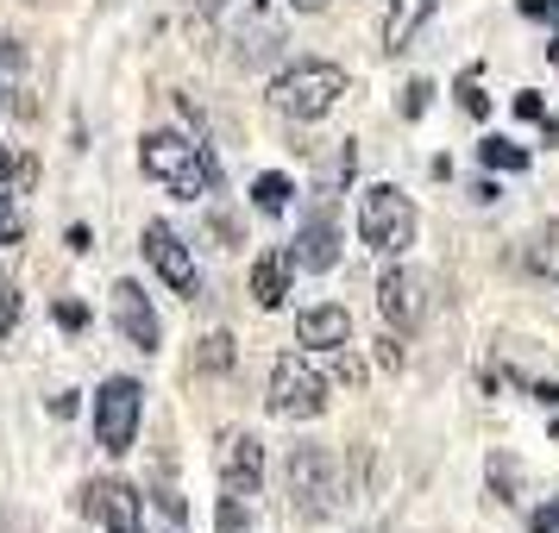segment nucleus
Masks as SVG:
<instances>
[{
	"mask_svg": "<svg viewBox=\"0 0 559 533\" xmlns=\"http://www.w3.org/2000/svg\"><path fill=\"white\" fill-rule=\"evenodd\" d=\"M515 7H522L528 20H554V26H559V0H515Z\"/></svg>",
	"mask_w": 559,
	"mask_h": 533,
	"instance_id": "29",
	"label": "nucleus"
},
{
	"mask_svg": "<svg viewBox=\"0 0 559 533\" xmlns=\"http://www.w3.org/2000/svg\"><path fill=\"white\" fill-rule=\"evenodd\" d=\"M82 514H95L107 533H139L145 528V496L120 477H102V483L82 489Z\"/></svg>",
	"mask_w": 559,
	"mask_h": 533,
	"instance_id": "10",
	"label": "nucleus"
},
{
	"mask_svg": "<svg viewBox=\"0 0 559 533\" xmlns=\"http://www.w3.org/2000/svg\"><path fill=\"white\" fill-rule=\"evenodd\" d=\"M415 232H421V214H415V202H408L396 182H371L358 195V239H365V252L403 257L415 245Z\"/></svg>",
	"mask_w": 559,
	"mask_h": 533,
	"instance_id": "4",
	"label": "nucleus"
},
{
	"mask_svg": "<svg viewBox=\"0 0 559 533\" xmlns=\"http://www.w3.org/2000/svg\"><path fill=\"white\" fill-rule=\"evenodd\" d=\"M26 7H57V0H26Z\"/></svg>",
	"mask_w": 559,
	"mask_h": 533,
	"instance_id": "33",
	"label": "nucleus"
},
{
	"mask_svg": "<svg viewBox=\"0 0 559 533\" xmlns=\"http://www.w3.org/2000/svg\"><path fill=\"white\" fill-rule=\"evenodd\" d=\"M82 320H88V307H82V302H57V327H70V332H76Z\"/></svg>",
	"mask_w": 559,
	"mask_h": 533,
	"instance_id": "30",
	"label": "nucleus"
},
{
	"mask_svg": "<svg viewBox=\"0 0 559 533\" xmlns=\"http://www.w3.org/2000/svg\"><path fill=\"white\" fill-rule=\"evenodd\" d=\"M522 264H528L540 282H559V214H554V220H540V227L528 232V252H522Z\"/></svg>",
	"mask_w": 559,
	"mask_h": 533,
	"instance_id": "17",
	"label": "nucleus"
},
{
	"mask_svg": "<svg viewBox=\"0 0 559 533\" xmlns=\"http://www.w3.org/2000/svg\"><path fill=\"white\" fill-rule=\"evenodd\" d=\"M26 239V220H20V207H13V189L0 182V245H20Z\"/></svg>",
	"mask_w": 559,
	"mask_h": 533,
	"instance_id": "22",
	"label": "nucleus"
},
{
	"mask_svg": "<svg viewBox=\"0 0 559 533\" xmlns=\"http://www.w3.org/2000/svg\"><path fill=\"white\" fill-rule=\"evenodd\" d=\"M139 163H145V177L164 182V189H170V195H182V202H195V195H214V189H221V163H214V152H207V138L145 132Z\"/></svg>",
	"mask_w": 559,
	"mask_h": 533,
	"instance_id": "1",
	"label": "nucleus"
},
{
	"mask_svg": "<svg viewBox=\"0 0 559 533\" xmlns=\"http://www.w3.org/2000/svg\"><path fill=\"white\" fill-rule=\"evenodd\" d=\"M139 245H145V257H152V270L177 295H195L202 289V277H195V257H189V245H182V232L170 227V220H145V232H139Z\"/></svg>",
	"mask_w": 559,
	"mask_h": 533,
	"instance_id": "8",
	"label": "nucleus"
},
{
	"mask_svg": "<svg viewBox=\"0 0 559 533\" xmlns=\"http://www.w3.org/2000/svg\"><path fill=\"white\" fill-rule=\"evenodd\" d=\"M139 414H145V389L132 377H107L95 389V446L102 452H132V439H139Z\"/></svg>",
	"mask_w": 559,
	"mask_h": 533,
	"instance_id": "6",
	"label": "nucleus"
},
{
	"mask_svg": "<svg viewBox=\"0 0 559 533\" xmlns=\"http://www.w3.org/2000/svg\"><path fill=\"white\" fill-rule=\"evenodd\" d=\"M264 408H271L277 421H321V414H328V377H321L302 352H283L277 364H271Z\"/></svg>",
	"mask_w": 559,
	"mask_h": 533,
	"instance_id": "5",
	"label": "nucleus"
},
{
	"mask_svg": "<svg viewBox=\"0 0 559 533\" xmlns=\"http://www.w3.org/2000/svg\"><path fill=\"white\" fill-rule=\"evenodd\" d=\"M428 95H433V82H408V101H403L408 120H415V113H428Z\"/></svg>",
	"mask_w": 559,
	"mask_h": 533,
	"instance_id": "28",
	"label": "nucleus"
},
{
	"mask_svg": "<svg viewBox=\"0 0 559 533\" xmlns=\"http://www.w3.org/2000/svg\"><path fill=\"white\" fill-rule=\"evenodd\" d=\"M378 314H383V327L415 332L433 314V282L421 277V270H408L403 257H396V264L378 277Z\"/></svg>",
	"mask_w": 559,
	"mask_h": 533,
	"instance_id": "7",
	"label": "nucleus"
},
{
	"mask_svg": "<svg viewBox=\"0 0 559 533\" xmlns=\"http://www.w3.org/2000/svg\"><path fill=\"white\" fill-rule=\"evenodd\" d=\"M0 63H7V70H26V51H20L13 38H0Z\"/></svg>",
	"mask_w": 559,
	"mask_h": 533,
	"instance_id": "31",
	"label": "nucleus"
},
{
	"mask_svg": "<svg viewBox=\"0 0 559 533\" xmlns=\"http://www.w3.org/2000/svg\"><path fill=\"white\" fill-rule=\"evenodd\" d=\"M528 533H559V496H547V502L528 514Z\"/></svg>",
	"mask_w": 559,
	"mask_h": 533,
	"instance_id": "26",
	"label": "nucleus"
},
{
	"mask_svg": "<svg viewBox=\"0 0 559 533\" xmlns=\"http://www.w3.org/2000/svg\"><path fill=\"white\" fill-rule=\"evenodd\" d=\"M433 20V0H390V13H383V51L396 57L415 45V32Z\"/></svg>",
	"mask_w": 559,
	"mask_h": 533,
	"instance_id": "15",
	"label": "nucleus"
},
{
	"mask_svg": "<svg viewBox=\"0 0 559 533\" xmlns=\"http://www.w3.org/2000/svg\"><path fill=\"white\" fill-rule=\"evenodd\" d=\"M207 7H233V0H207Z\"/></svg>",
	"mask_w": 559,
	"mask_h": 533,
	"instance_id": "34",
	"label": "nucleus"
},
{
	"mask_svg": "<svg viewBox=\"0 0 559 533\" xmlns=\"http://www.w3.org/2000/svg\"><path fill=\"white\" fill-rule=\"evenodd\" d=\"M202 364H207V371H227V364H233V339H227V332L202 339Z\"/></svg>",
	"mask_w": 559,
	"mask_h": 533,
	"instance_id": "24",
	"label": "nucleus"
},
{
	"mask_svg": "<svg viewBox=\"0 0 559 533\" xmlns=\"http://www.w3.org/2000/svg\"><path fill=\"white\" fill-rule=\"evenodd\" d=\"M289 277H296V252H264L252 264V302L264 307V314H277V307L289 302Z\"/></svg>",
	"mask_w": 559,
	"mask_h": 533,
	"instance_id": "13",
	"label": "nucleus"
},
{
	"mask_svg": "<svg viewBox=\"0 0 559 533\" xmlns=\"http://www.w3.org/2000/svg\"><path fill=\"white\" fill-rule=\"evenodd\" d=\"M459 107H465V113H472V120H484V113H490V101H484L478 76H465V82H459Z\"/></svg>",
	"mask_w": 559,
	"mask_h": 533,
	"instance_id": "25",
	"label": "nucleus"
},
{
	"mask_svg": "<svg viewBox=\"0 0 559 533\" xmlns=\"http://www.w3.org/2000/svg\"><path fill=\"white\" fill-rule=\"evenodd\" d=\"M296 339L314 346V352H340V346L353 339V314H346L340 302H314V307L296 314Z\"/></svg>",
	"mask_w": 559,
	"mask_h": 533,
	"instance_id": "12",
	"label": "nucleus"
},
{
	"mask_svg": "<svg viewBox=\"0 0 559 533\" xmlns=\"http://www.w3.org/2000/svg\"><path fill=\"white\" fill-rule=\"evenodd\" d=\"M114 327L127 332V346H139V352L164 346V320H157V307L145 302L139 282H114Z\"/></svg>",
	"mask_w": 559,
	"mask_h": 533,
	"instance_id": "11",
	"label": "nucleus"
},
{
	"mask_svg": "<svg viewBox=\"0 0 559 533\" xmlns=\"http://www.w3.org/2000/svg\"><path fill=\"white\" fill-rule=\"evenodd\" d=\"M515 113H522V120H534V126H547V107H540V95H534V88H522V95H515Z\"/></svg>",
	"mask_w": 559,
	"mask_h": 533,
	"instance_id": "27",
	"label": "nucleus"
},
{
	"mask_svg": "<svg viewBox=\"0 0 559 533\" xmlns=\"http://www.w3.org/2000/svg\"><path fill=\"white\" fill-rule=\"evenodd\" d=\"M289 195H296V189H289V177H277V170H264V177L252 182V207L258 214H283Z\"/></svg>",
	"mask_w": 559,
	"mask_h": 533,
	"instance_id": "19",
	"label": "nucleus"
},
{
	"mask_svg": "<svg viewBox=\"0 0 559 533\" xmlns=\"http://www.w3.org/2000/svg\"><path fill=\"white\" fill-rule=\"evenodd\" d=\"M271 57H283V26L271 13H252V32H239L233 63H239V70H258V63H271Z\"/></svg>",
	"mask_w": 559,
	"mask_h": 533,
	"instance_id": "16",
	"label": "nucleus"
},
{
	"mask_svg": "<svg viewBox=\"0 0 559 533\" xmlns=\"http://www.w3.org/2000/svg\"><path fill=\"white\" fill-rule=\"evenodd\" d=\"M289 252H296V270H333L340 264V232H333V220H321V214L302 220Z\"/></svg>",
	"mask_w": 559,
	"mask_h": 533,
	"instance_id": "14",
	"label": "nucleus"
},
{
	"mask_svg": "<svg viewBox=\"0 0 559 533\" xmlns=\"http://www.w3.org/2000/svg\"><path fill=\"white\" fill-rule=\"evenodd\" d=\"M0 101H7V88H0Z\"/></svg>",
	"mask_w": 559,
	"mask_h": 533,
	"instance_id": "35",
	"label": "nucleus"
},
{
	"mask_svg": "<svg viewBox=\"0 0 559 533\" xmlns=\"http://www.w3.org/2000/svg\"><path fill=\"white\" fill-rule=\"evenodd\" d=\"M515 477H522V471H515V458L490 452V489H497V502H515Z\"/></svg>",
	"mask_w": 559,
	"mask_h": 533,
	"instance_id": "21",
	"label": "nucleus"
},
{
	"mask_svg": "<svg viewBox=\"0 0 559 533\" xmlns=\"http://www.w3.org/2000/svg\"><path fill=\"white\" fill-rule=\"evenodd\" d=\"M340 95H346V70L328 63V57H296V63H283L277 82H271V107H277L283 120H296V126L328 120L333 107H340Z\"/></svg>",
	"mask_w": 559,
	"mask_h": 533,
	"instance_id": "2",
	"label": "nucleus"
},
{
	"mask_svg": "<svg viewBox=\"0 0 559 533\" xmlns=\"http://www.w3.org/2000/svg\"><path fill=\"white\" fill-rule=\"evenodd\" d=\"M214 464H221V489H239V496H258V489H264V439H258V433L227 427Z\"/></svg>",
	"mask_w": 559,
	"mask_h": 533,
	"instance_id": "9",
	"label": "nucleus"
},
{
	"mask_svg": "<svg viewBox=\"0 0 559 533\" xmlns=\"http://www.w3.org/2000/svg\"><path fill=\"white\" fill-rule=\"evenodd\" d=\"M289 508L302 521H333L346 508V464L333 446H296L289 452Z\"/></svg>",
	"mask_w": 559,
	"mask_h": 533,
	"instance_id": "3",
	"label": "nucleus"
},
{
	"mask_svg": "<svg viewBox=\"0 0 559 533\" xmlns=\"http://www.w3.org/2000/svg\"><path fill=\"white\" fill-rule=\"evenodd\" d=\"M20 307H26V302H20V289H13V282L0 277V339H7V332L20 327Z\"/></svg>",
	"mask_w": 559,
	"mask_h": 533,
	"instance_id": "23",
	"label": "nucleus"
},
{
	"mask_svg": "<svg viewBox=\"0 0 559 533\" xmlns=\"http://www.w3.org/2000/svg\"><path fill=\"white\" fill-rule=\"evenodd\" d=\"M289 7H296V13H321V7H328V0H289Z\"/></svg>",
	"mask_w": 559,
	"mask_h": 533,
	"instance_id": "32",
	"label": "nucleus"
},
{
	"mask_svg": "<svg viewBox=\"0 0 559 533\" xmlns=\"http://www.w3.org/2000/svg\"><path fill=\"white\" fill-rule=\"evenodd\" d=\"M478 163H484V170H528V152H522V145H509V138H484Z\"/></svg>",
	"mask_w": 559,
	"mask_h": 533,
	"instance_id": "20",
	"label": "nucleus"
},
{
	"mask_svg": "<svg viewBox=\"0 0 559 533\" xmlns=\"http://www.w3.org/2000/svg\"><path fill=\"white\" fill-rule=\"evenodd\" d=\"M214 528H221V533H252V496H239V489H221Z\"/></svg>",
	"mask_w": 559,
	"mask_h": 533,
	"instance_id": "18",
	"label": "nucleus"
}]
</instances>
